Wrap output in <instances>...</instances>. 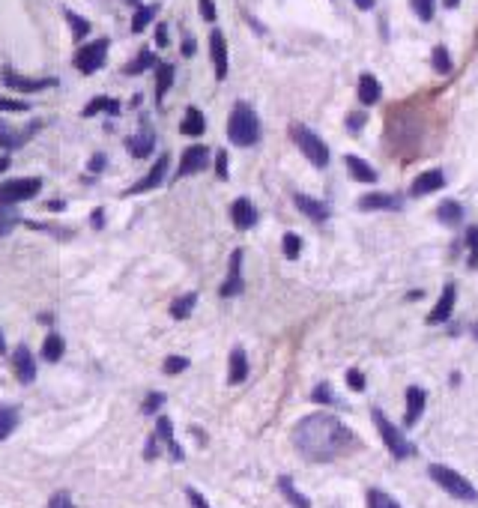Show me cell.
I'll list each match as a JSON object with an SVG mask.
<instances>
[{
    "label": "cell",
    "mask_w": 478,
    "mask_h": 508,
    "mask_svg": "<svg viewBox=\"0 0 478 508\" xmlns=\"http://www.w3.org/2000/svg\"><path fill=\"white\" fill-rule=\"evenodd\" d=\"M293 446L311 464H329L347 454L350 449H356V434L341 418L314 413L293 428Z\"/></svg>",
    "instance_id": "obj_1"
},
{
    "label": "cell",
    "mask_w": 478,
    "mask_h": 508,
    "mask_svg": "<svg viewBox=\"0 0 478 508\" xmlns=\"http://www.w3.org/2000/svg\"><path fill=\"white\" fill-rule=\"evenodd\" d=\"M228 138L236 147H251L260 141V120L248 102H236L228 120Z\"/></svg>",
    "instance_id": "obj_2"
},
{
    "label": "cell",
    "mask_w": 478,
    "mask_h": 508,
    "mask_svg": "<svg viewBox=\"0 0 478 508\" xmlns=\"http://www.w3.org/2000/svg\"><path fill=\"white\" fill-rule=\"evenodd\" d=\"M290 135H293L296 147L302 150V156H305L314 168H326V164H329V147H326V141L317 132H311L308 126H293Z\"/></svg>",
    "instance_id": "obj_3"
},
{
    "label": "cell",
    "mask_w": 478,
    "mask_h": 508,
    "mask_svg": "<svg viewBox=\"0 0 478 508\" xmlns=\"http://www.w3.org/2000/svg\"><path fill=\"white\" fill-rule=\"evenodd\" d=\"M427 473H431V478L436 481V485L443 488L446 493H451L455 500H467V502H475V500H478L475 488H472L460 473H455V469H448V466H443V464H434L431 469H427Z\"/></svg>",
    "instance_id": "obj_4"
},
{
    "label": "cell",
    "mask_w": 478,
    "mask_h": 508,
    "mask_svg": "<svg viewBox=\"0 0 478 508\" xmlns=\"http://www.w3.org/2000/svg\"><path fill=\"white\" fill-rule=\"evenodd\" d=\"M39 192H42V180H39V176H18V180L0 183V203H4V207H16V203L30 200Z\"/></svg>",
    "instance_id": "obj_5"
},
{
    "label": "cell",
    "mask_w": 478,
    "mask_h": 508,
    "mask_svg": "<svg viewBox=\"0 0 478 508\" xmlns=\"http://www.w3.org/2000/svg\"><path fill=\"white\" fill-rule=\"evenodd\" d=\"M371 416H374V425H376V430H380V437H383V442H386V449L392 452V457L404 461V457H410L412 452H416V449H412L410 442H407V437L400 434V430L383 416V410H374Z\"/></svg>",
    "instance_id": "obj_6"
},
{
    "label": "cell",
    "mask_w": 478,
    "mask_h": 508,
    "mask_svg": "<svg viewBox=\"0 0 478 508\" xmlns=\"http://www.w3.org/2000/svg\"><path fill=\"white\" fill-rule=\"evenodd\" d=\"M108 40H96V42H87L78 48V54H75V69L81 75H93L105 66V57H108Z\"/></svg>",
    "instance_id": "obj_7"
},
{
    "label": "cell",
    "mask_w": 478,
    "mask_h": 508,
    "mask_svg": "<svg viewBox=\"0 0 478 508\" xmlns=\"http://www.w3.org/2000/svg\"><path fill=\"white\" fill-rule=\"evenodd\" d=\"M4 84L9 90L16 93H39V90H48V87H57V78H24L16 69H4Z\"/></svg>",
    "instance_id": "obj_8"
},
{
    "label": "cell",
    "mask_w": 478,
    "mask_h": 508,
    "mask_svg": "<svg viewBox=\"0 0 478 508\" xmlns=\"http://www.w3.org/2000/svg\"><path fill=\"white\" fill-rule=\"evenodd\" d=\"M168 168H171V156L165 152V156H159V159H156V164H153V168H149V174L144 176V180H141V183H135V186H132L125 195H144V192H153L156 186H161V183H165Z\"/></svg>",
    "instance_id": "obj_9"
},
{
    "label": "cell",
    "mask_w": 478,
    "mask_h": 508,
    "mask_svg": "<svg viewBox=\"0 0 478 508\" xmlns=\"http://www.w3.org/2000/svg\"><path fill=\"white\" fill-rule=\"evenodd\" d=\"M209 164V150L204 144H195V147H188L183 152V159H180V168H177V176L183 180V176H192V174H200Z\"/></svg>",
    "instance_id": "obj_10"
},
{
    "label": "cell",
    "mask_w": 478,
    "mask_h": 508,
    "mask_svg": "<svg viewBox=\"0 0 478 508\" xmlns=\"http://www.w3.org/2000/svg\"><path fill=\"white\" fill-rule=\"evenodd\" d=\"M455 296H458V287H455V284H446L443 294H439V299H436V305H434V311L427 314V323H431V326L446 323L448 317H451V311H455Z\"/></svg>",
    "instance_id": "obj_11"
},
{
    "label": "cell",
    "mask_w": 478,
    "mask_h": 508,
    "mask_svg": "<svg viewBox=\"0 0 478 508\" xmlns=\"http://www.w3.org/2000/svg\"><path fill=\"white\" fill-rule=\"evenodd\" d=\"M231 219H233V224L239 227V231H251V227L257 224L255 203H251L248 198H236V200L231 203Z\"/></svg>",
    "instance_id": "obj_12"
},
{
    "label": "cell",
    "mask_w": 478,
    "mask_h": 508,
    "mask_svg": "<svg viewBox=\"0 0 478 508\" xmlns=\"http://www.w3.org/2000/svg\"><path fill=\"white\" fill-rule=\"evenodd\" d=\"M209 54H212V66H216V78L224 81L228 78V45H224L221 30L209 33Z\"/></svg>",
    "instance_id": "obj_13"
},
{
    "label": "cell",
    "mask_w": 478,
    "mask_h": 508,
    "mask_svg": "<svg viewBox=\"0 0 478 508\" xmlns=\"http://www.w3.org/2000/svg\"><path fill=\"white\" fill-rule=\"evenodd\" d=\"M446 186V174L443 171H424V174H419L416 180H412V186H410V195L412 198H424V195H431V192H436V188H443Z\"/></svg>",
    "instance_id": "obj_14"
},
{
    "label": "cell",
    "mask_w": 478,
    "mask_h": 508,
    "mask_svg": "<svg viewBox=\"0 0 478 508\" xmlns=\"http://www.w3.org/2000/svg\"><path fill=\"white\" fill-rule=\"evenodd\" d=\"M219 294L228 299V296H236V294H243V251H233L231 254V270H228V282L221 284Z\"/></svg>",
    "instance_id": "obj_15"
},
{
    "label": "cell",
    "mask_w": 478,
    "mask_h": 508,
    "mask_svg": "<svg viewBox=\"0 0 478 508\" xmlns=\"http://www.w3.org/2000/svg\"><path fill=\"white\" fill-rule=\"evenodd\" d=\"M12 371H16L18 383H33L36 380V362H33V353L27 347H18L16 356H12Z\"/></svg>",
    "instance_id": "obj_16"
},
{
    "label": "cell",
    "mask_w": 478,
    "mask_h": 508,
    "mask_svg": "<svg viewBox=\"0 0 478 508\" xmlns=\"http://www.w3.org/2000/svg\"><path fill=\"white\" fill-rule=\"evenodd\" d=\"M36 129H39V123H33L27 132H21V129H12L6 120H0V147L4 150H18V147H24L30 141V132H36Z\"/></svg>",
    "instance_id": "obj_17"
},
{
    "label": "cell",
    "mask_w": 478,
    "mask_h": 508,
    "mask_svg": "<svg viewBox=\"0 0 478 508\" xmlns=\"http://www.w3.org/2000/svg\"><path fill=\"white\" fill-rule=\"evenodd\" d=\"M153 147H156V135L149 132V129L135 132L129 141H125V150L132 152V159H147L149 152H153Z\"/></svg>",
    "instance_id": "obj_18"
},
{
    "label": "cell",
    "mask_w": 478,
    "mask_h": 508,
    "mask_svg": "<svg viewBox=\"0 0 478 508\" xmlns=\"http://www.w3.org/2000/svg\"><path fill=\"white\" fill-rule=\"evenodd\" d=\"M424 392L419 389V386H410L407 389V413H404V425L407 428H412L422 418V413H424Z\"/></svg>",
    "instance_id": "obj_19"
},
{
    "label": "cell",
    "mask_w": 478,
    "mask_h": 508,
    "mask_svg": "<svg viewBox=\"0 0 478 508\" xmlns=\"http://www.w3.org/2000/svg\"><path fill=\"white\" fill-rule=\"evenodd\" d=\"M156 440L165 442L173 461H183V449H180V442L173 440V425H171L168 416H159V422H156Z\"/></svg>",
    "instance_id": "obj_20"
},
{
    "label": "cell",
    "mask_w": 478,
    "mask_h": 508,
    "mask_svg": "<svg viewBox=\"0 0 478 508\" xmlns=\"http://www.w3.org/2000/svg\"><path fill=\"white\" fill-rule=\"evenodd\" d=\"M362 210H400V198L398 195H386V192H371L359 198Z\"/></svg>",
    "instance_id": "obj_21"
},
{
    "label": "cell",
    "mask_w": 478,
    "mask_h": 508,
    "mask_svg": "<svg viewBox=\"0 0 478 508\" xmlns=\"http://www.w3.org/2000/svg\"><path fill=\"white\" fill-rule=\"evenodd\" d=\"M207 132V120H204V114H200V108H185V117L180 123V135L185 138H197V135H204Z\"/></svg>",
    "instance_id": "obj_22"
},
{
    "label": "cell",
    "mask_w": 478,
    "mask_h": 508,
    "mask_svg": "<svg viewBox=\"0 0 478 508\" xmlns=\"http://www.w3.org/2000/svg\"><path fill=\"white\" fill-rule=\"evenodd\" d=\"M123 111V105L117 99H111V96H96V99H90L84 105V117H96V114H111V117H117V114Z\"/></svg>",
    "instance_id": "obj_23"
},
{
    "label": "cell",
    "mask_w": 478,
    "mask_h": 508,
    "mask_svg": "<svg viewBox=\"0 0 478 508\" xmlns=\"http://www.w3.org/2000/svg\"><path fill=\"white\" fill-rule=\"evenodd\" d=\"M296 207L308 215L311 222H326L329 219V207L317 198H308V195H296Z\"/></svg>",
    "instance_id": "obj_24"
},
{
    "label": "cell",
    "mask_w": 478,
    "mask_h": 508,
    "mask_svg": "<svg viewBox=\"0 0 478 508\" xmlns=\"http://www.w3.org/2000/svg\"><path fill=\"white\" fill-rule=\"evenodd\" d=\"M248 377V359H245V350L243 347H233L231 350V365H228V383H243Z\"/></svg>",
    "instance_id": "obj_25"
},
{
    "label": "cell",
    "mask_w": 478,
    "mask_h": 508,
    "mask_svg": "<svg viewBox=\"0 0 478 508\" xmlns=\"http://www.w3.org/2000/svg\"><path fill=\"white\" fill-rule=\"evenodd\" d=\"M380 96H383L380 81H376L374 75L364 72L362 78H359V99H362V105H376V102H380Z\"/></svg>",
    "instance_id": "obj_26"
},
{
    "label": "cell",
    "mask_w": 478,
    "mask_h": 508,
    "mask_svg": "<svg viewBox=\"0 0 478 508\" xmlns=\"http://www.w3.org/2000/svg\"><path fill=\"white\" fill-rule=\"evenodd\" d=\"M173 75H177L173 63H159L156 66V102H161L168 96V90L173 87Z\"/></svg>",
    "instance_id": "obj_27"
},
{
    "label": "cell",
    "mask_w": 478,
    "mask_h": 508,
    "mask_svg": "<svg viewBox=\"0 0 478 508\" xmlns=\"http://www.w3.org/2000/svg\"><path fill=\"white\" fill-rule=\"evenodd\" d=\"M347 171L356 183H376V171L359 156H347Z\"/></svg>",
    "instance_id": "obj_28"
},
{
    "label": "cell",
    "mask_w": 478,
    "mask_h": 508,
    "mask_svg": "<svg viewBox=\"0 0 478 508\" xmlns=\"http://www.w3.org/2000/svg\"><path fill=\"white\" fill-rule=\"evenodd\" d=\"M278 490L284 493V500L290 502L293 508H311V502H308V497L305 493H299V488L293 485V478H287V476H281L278 478Z\"/></svg>",
    "instance_id": "obj_29"
},
{
    "label": "cell",
    "mask_w": 478,
    "mask_h": 508,
    "mask_svg": "<svg viewBox=\"0 0 478 508\" xmlns=\"http://www.w3.org/2000/svg\"><path fill=\"white\" fill-rule=\"evenodd\" d=\"M436 219L443 222V224H460V219H463V207L458 200H443L436 207Z\"/></svg>",
    "instance_id": "obj_30"
},
{
    "label": "cell",
    "mask_w": 478,
    "mask_h": 508,
    "mask_svg": "<svg viewBox=\"0 0 478 508\" xmlns=\"http://www.w3.org/2000/svg\"><path fill=\"white\" fill-rule=\"evenodd\" d=\"M156 12H159V6H156V4L137 6V9H135V16H132V33H144L147 24L156 18Z\"/></svg>",
    "instance_id": "obj_31"
},
{
    "label": "cell",
    "mask_w": 478,
    "mask_h": 508,
    "mask_svg": "<svg viewBox=\"0 0 478 508\" xmlns=\"http://www.w3.org/2000/svg\"><path fill=\"white\" fill-rule=\"evenodd\" d=\"M18 428V410L16 406H0V442Z\"/></svg>",
    "instance_id": "obj_32"
},
{
    "label": "cell",
    "mask_w": 478,
    "mask_h": 508,
    "mask_svg": "<svg viewBox=\"0 0 478 508\" xmlns=\"http://www.w3.org/2000/svg\"><path fill=\"white\" fill-rule=\"evenodd\" d=\"M63 350H66V344H63V338L60 335H48L45 338V344H42V356H45V362H60L63 359Z\"/></svg>",
    "instance_id": "obj_33"
},
{
    "label": "cell",
    "mask_w": 478,
    "mask_h": 508,
    "mask_svg": "<svg viewBox=\"0 0 478 508\" xmlns=\"http://www.w3.org/2000/svg\"><path fill=\"white\" fill-rule=\"evenodd\" d=\"M153 66H156V54H153V51H141V54H137L123 72H125V75H141V72L153 69Z\"/></svg>",
    "instance_id": "obj_34"
},
{
    "label": "cell",
    "mask_w": 478,
    "mask_h": 508,
    "mask_svg": "<svg viewBox=\"0 0 478 508\" xmlns=\"http://www.w3.org/2000/svg\"><path fill=\"white\" fill-rule=\"evenodd\" d=\"M195 302H197L195 294H185V296H180V299H173V305H171V317H173V320H185V317L192 314Z\"/></svg>",
    "instance_id": "obj_35"
},
{
    "label": "cell",
    "mask_w": 478,
    "mask_h": 508,
    "mask_svg": "<svg viewBox=\"0 0 478 508\" xmlns=\"http://www.w3.org/2000/svg\"><path fill=\"white\" fill-rule=\"evenodd\" d=\"M63 16H66V21H69V28H72V36H75V40H84V36L90 33V21H84V18L78 16V12L66 9Z\"/></svg>",
    "instance_id": "obj_36"
},
{
    "label": "cell",
    "mask_w": 478,
    "mask_h": 508,
    "mask_svg": "<svg viewBox=\"0 0 478 508\" xmlns=\"http://www.w3.org/2000/svg\"><path fill=\"white\" fill-rule=\"evenodd\" d=\"M368 508H400L388 493H383V490H376V488H371L368 490Z\"/></svg>",
    "instance_id": "obj_37"
},
{
    "label": "cell",
    "mask_w": 478,
    "mask_h": 508,
    "mask_svg": "<svg viewBox=\"0 0 478 508\" xmlns=\"http://www.w3.org/2000/svg\"><path fill=\"white\" fill-rule=\"evenodd\" d=\"M18 222H21L18 212L12 210V207H4V203H0V236H6Z\"/></svg>",
    "instance_id": "obj_38"
},
{
    "label": "cell",
    "mask_w": 478,
    "mask_h": 508,
    "mask_svg": "<svg viewBox=\"0 0 478 508\" xmlns=\"http://www.w3.org/2000/svg\"><path fill=\"white\" fill-rule=\"evenodd\" d=\"M434 69L439 75H448L451 72V54L446 51V45H436L434 48Z\"/></svg>",
    "instance_id": "obj_39"
},
{
    "label": "cell",
    "mask_w": 478,
    "mask_h": 508,
    "mask_svg": "<svg viewBox=\"0 0 478 508\" xmlns=\"http://www.w3.org/2000/svg\"><path fill=\"white\" fill-rule=\"evenodd\" d=\"M185 368H188V359H185V356H168V359H165V374H171V377L183 374Z\"/></svg>",
    "instance_id": "obj_40"
},
{
    "label": "cell",
    "mask_w": 478,
    "mask_h": 508,
    "mask_svg": "<svg viewBox=\"0 0 478 508\" xmlns=\"http://www.w3.org/2000/svg\"><path fill=\"white\" fill-rule=\"evenodd\" d=\"M467 248H470V266L475 270L478 266V227H470L467 231Z\"/></svg>",
    "instance_id": "obj_41"
},
{
    "label": "cell",
    "mask_w": 478,
    "mask_h": 508,
    "mask_svg": "<svg viewBox=\"0 0 478 508\" xmlns=\"http://www.w3.org/2000/svg\"><path fill=\"white\" fill-rule=\"evenodd\" d=\"M284 254H287L290 260H296L299 254H302V239H299L296 234H287V236H284Z\"/></svg>",
    "instance_id": "obj_42"
},
{
    "label": "cell",
    "mask_w": 478,
    "mask_h": 508,
    "mask_svg": "<svg viewBox=\"0 0 478 508\" xmlns=\"http://www.w3.org/2000/svg\"><path fill=\"white\" fill-rule=\"evenodd\" d=\"M412 9H416V16L422 21H431L434 18V0H410Z\"/></svg>",
    "instance_id": "obj_43"
},
{
    "label": "cell",
    "mask_w": 478,
    "mask_h": 508,
    "mask_svg": "<svg viewBox=\"0 0 478 508\" xmlns=\"http://www.w3.org/2000/svg\"><path fill=\"white\" fill-rule=\"evenodd\" d=\"M311 401H317V404H335V395H332L329 383H320L317 389H314V392H311Z\"/></svg>",
    "instance_id": "obj_44"
},
{
    "label": "cell",
    "mask_w": 478,
    "mask_h": 508,
    "mask_svg": "<svg viewBox=\"0 0 478 508\" xmlns=\"http://www.w3.org/2000/svg\"><path fill=\"white\" fill-rule=\"evenodd\" d=\"M161 404H165V395H161V392H153V395H147V401H144V406H141V410H144L147 416H153V413L159 410Z\"/></svg>",
    "instance_id": "obj_45"
},
{
    "label": "cell",
    "mask_w": 478,
    "mask_h": 508,
    "mask_svg": "<svg viewBox=\"0 0 478 508\" xmlns=\"http://www.w3.org/2000/svg\"><path fill=\"white\" fill-rule=\"evenodd\" d=\"M0 111H30L27 108V102H18V99H6V96H0Z\"/></svg>",
    "instance_id": "obj_46"
},
{
    "label": "cell",
    "mask_w": 478,
    "mask_h": 508,
    "mask_svg": "<svg viewBox=\"0 0 478 508\" xmlns=\"http://www.w3.org/2000/svg\"><path fill=\"white\" fill-rule=\"evenodd\" d=\"M48 508H75V502H72V497H69L66 490H60V493H54V497H51Z\"/></svg>",
    "instance_id": "obj_47"
},
{
    "label": "cell",
    "mask_w": 478,
    "mask_h": 508,
    "mask_svg": "<svg viewBox=\"0 0 478 508\" xmlns=\"http://www.w3.org/2000/svg\"><path fill=\"white\" fill-rule=\"evenodd\" d=\"M197 6H200V18L216 21V4H212V0H197Z\"/></svg>",
    "instance_id": "obj_48"
},
{
    "label": "cell",
    "mask_w": 478,
    "mask_h": 508,
    "mask_svg": "<svg viewBox=\"0 0 478 508\" xmlns=\"http://www.w3.org/2000/svg\"><path fill=\"white\" fill-rule=\"evenodd\" d=\"M347 386L353 389V392H362V389H364V377H362V371H356V368H353V371H347Z\"/></svg>",
    "instance_id": "obj_49"
},
{
    "label": "cell",
    "mask_w": 478,
    "mask_h": 508,
    "mask_svg": "<svg viewBox=\"0 0 478 508\" xmlns=\"http://www.w3.org/2000/svg\"><path fill=\"white\" fill-rule=\"evenodd\" d=\"M216 174L221 176V180H228V152H216Z\"/></svg>",
    "instance_id": "obj_50"
},
{
    "label": "cell",
    "mask_w": 478,
    "mask_h": 508,
    "mask_svg": "<svg viewBox=\"0 0 478 508\" xmlns=\"http://www.w3.org/2000/svg\"><path fill=\"white\" fill-rule=\"evenodd\" d=\"M185 497H188V505H192V508H209V505H207V500L200 497V493H197L195 488H188V490H185Z\"/></svg>",
    "instance_id": "obj_51"
},
{
    "label": "cell",
    "mask_w": 478,
    "mask_h": 508,
    "mask_svg": "<svg viewBox=\"0 0 478 508\" xmlns=\"http://www.w3.org/2000/svg\"><path fill=\"white\" fill-rule=\"evenodd\" d=\"M156 45L159 48L168 45V24H159V28H156Z\"/></svg>",
    "instance_id": "obj_52"
},
{
    "label": "cell",
    "mask_w": 478,
    "mask_h": 508,
    "mask_svg": "<svg viewBox=\"0 0 478 508\" xmlns=\"http://www.w3.org/2000/svg\"><path fill=\"white\" fill-rule=\"evenodd\" d=\"M362 123H364V114H353V117H347V126H350L353 132L362 129Z\"/></svg>",
    "instance_id": "obj_53"
},
{
    "label": "cell",
    "mask_w": 478,
    "mask_h": 508,
    "mask_svg": "<svg viewBox=\"0 0 478 508\" xmlns=\"http://www.w3.org/2000/svg\"><path fill=\"white\" fill-rule=\"evenodd\" d=\"M195 54V40L192 36H185V42H183V57H192Z\"/></svg>",
    "instance_id": "obj_54"
},
{
    "label": "cell",
    "mask_w": 478,
    "mask_h": 508,
    "mask_svg": "<svg viewBox=\"0 0 478 508\" xmlns=\"http://www.w3.org/2000/svg\"><path fill=\"white\" fill-rule=\"evenodd\" d=\"M105 168V156L99 152V156H93V162H90V171H102Z\"/></svg>",
    "instance_id": "obj_55"
},
{
    "label": "cell",
    "mask_w": 478,
    "mask_h": 508,
    "mask_svg": "<svg viewBox=\"0 0 478 508\" xmlns=\"http://www.w3.org/2000/svg\"><path fill=\"white\" fill-rule=\"evenodd\" d=\"M356 6H359V9H371L374 0H356Z\"/></svg>",
    "instance_id": "obj_56"
},
{
    "label": "cell",
    "mask_w": 478,
    "mask_h": 508,
    "mask_svg": "<svg viewBox=\"0 0 478 508\" xmlns=\"http://www.w3.org/2000/svg\"><path fill=\"white\" fill-rule=\"evenodd\" d=\"M48 210H54V212H60V210H63V203H60V200H51V203H48Z\"/></svg>",
    "instance_id": "obj_57"
},
{
    "label": "cell",
    "mask_w": 478,
    "mask_h": 508,
    "mask_svg": "<svg viewBox=\"0 0 478 508\" xmlns=\"http://www.w3.org/2000/svg\"><path fill=\"white\" fill-rule=\"evenodd\" d=\"M458 4H460V0H443V6H446V9H455Z\"/></svg>",
    "instance_id": "obj_58"
},
{
    "label": "cell",
    "mask_w": 478,
    "mask_h": 508,
    "mask_svg": "<svg viewBox=\"0 0 478 508\" xmlns=\"http://www.w3.org/2000/svg\"><path fill=\"white\" fill-rule=\"evenodd\" d=\"M6 168H9V159H6V156H0V174H4Z\"/></svg>",
    "instance_id": "obj_59"
},
{
    "label": "cell",
    "mask_w": 478,
    "mask_h": 508,
    "mask_svg": "<svg viewBox=\"0 0 478 508\" xmlns=\"http://www.w3.org/2000/svg\"><path fill=\"white\" fill-rule=\"evenodd\" d=\"M0 353H6V341H4V335H0Z\"/></svg>",
    "instance_id": "obj_60"
},
{
    "label": "cell",
    "mask_w": 478,
    "mask_h": 508,
    "mask_svg": "<svg viewBox=\"0 0 478 508\" xmlns=\"http://www.w3.org/2000/svg\"><path fill=\"white\" fill-rule=\"evenodd\" d=\"M129 4H137V0H129Z\"/></svg>",
    "instance_id": "obj_61"
}]
</instances>
